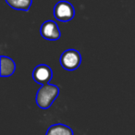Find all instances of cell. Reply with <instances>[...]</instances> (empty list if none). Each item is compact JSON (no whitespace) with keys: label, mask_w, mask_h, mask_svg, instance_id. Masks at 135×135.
Here are the masks:
<instances>
[{"label":"cell","mask_w":135,"mask_h":135,"mask_svg":"<svg viewBox=\"0 0 135 135\" xmlns=\"http://www.w3.org/2000/svg\"><path fill=\"white\" fill-rule=\"evenodd\" d=\"M59 94V88L55 84L46 83L40 87L35 95V102L41 109H48Z\"/></svg>","instance_id":"1"},{"label":"cell","mask_w":135,"mask_h":135,"mask_svg":"<svg viewBox=\"0 0 135 135\" xmlns=\"http://www.w3.org/2000/svg\"><path fill=\"white\" fill-rule=\"evenodd\" d=\"M5 1L11 8L22 11H28L32 4V0H5Z\"/></svg>","instance_id":"8"},{"label":"cell","mask_w":135,"mask_h":135,"mask_svg":"<svg viewBox=\"0 0 135 135\" xmlns=\"http://www.w3.org/2000/svg\"><path fill=\"white\" fill-rule=\"evenodd\" d=\"M45 135H74V133L70 126L62 123H56L51 125L47 129Z\"/></svg>","instance_id":"7"},{"label":"cell","mask_w":135,"mask_h":135,"mask_svg":"<svg viewBox=\"0 0 135 135\" xmlns=\"http://www.w3.org/2000/svg\"><path fill=\"white\" fill-rule=\"evenodd\" d=\"M75 16V8L68 1H59L54 8V17L61 22L71 21Z\"/></svg>","instance_id":"3"},{"label":"cell","mask_w":135,"mask_h":135,"mask_svg":"<svg viewBox=\"0 0 135 135\" xmlns=\"http://www.w3.org/2000/svg\"><path fill=\"white\" fill-rule=\"evenodd\" d=\"M81 63V53L76 49H67L60 56V65L68 71H73Z\"/></svg>","instance_id":"2"},{"label":"cell","mask_w":135,"mask_h":135,"mask_svg":"<svg viewBox=\"0 0 135 135\" xmlns=\"http://www.w3.org/2000/svg\"><path fill=\"white\" fill-rule=\"evenodd\" d=\"M0 65H1V70L0 75L1 77L6 78L9 77L15 72L16 70V64L12 58L6 56H0Z\"/></svg>","instance_id":"6"},{"label":"cell","mask_w":135,"mask_h":135,"mask_svg":"<svg viewBox=\"0 0 135 135\" xmlns=\"http://www.w3.org/2000/svg\"><path fill=\"white\" fill-rule=\"evenodd\" d=\"M40 33L42 37L47 41H57L61 37V32L54 21H45L40 28Z\"/></svg>","instance_id":"4"},{"label":"cell","mask_w":135,"mask_h":135,"mask_svg":"<svg viewBox=\"0 0 135 135\" xmlns=\"http://www.w3.org/2000/svg\"><path fill=\"white\" fill-rule=\"evenodd\" d=\"M53 78V71L51 68L45 64H40L34 68L32 71V79L38 84H46L49 83Z\"/></svg>","instance_id":"5"}]
</instances>
